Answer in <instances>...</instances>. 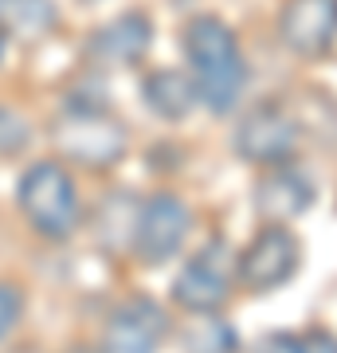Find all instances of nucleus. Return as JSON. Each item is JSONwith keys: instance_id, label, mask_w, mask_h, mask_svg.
<instances>
[{"instance_id": "nucleus-1", "label": "nucleus", "mask_w": 337, "mask_h": 353, "mask_svg": "<svg viewBox=\"0 0 337 353\" xmlns=\"http://www.w3.org/2000/svg\"><path fill=\"white\" fill-rule=\"evenodd\" d=\"M181 51H185L188 75L196 83L200 102L212 114H232L247 90V55L239 48V36L220 16H192L181 28Z\"/></svg>"}, {"instance_id": "nucleus-2", "label": "nucleus", "mask_w": 337, "mask_h": 353, "mask_svg": "<svg viewBox=\"0 0 337 353\" xmlns=\"http://www.w3.org/2000/svg\"><path fill=\"white\" fill-rule=\"evenodd\" d=\"M16 208L28 220V228L43 236L51 243L71 240L79 228H83V196L71 169L59 157H39L20 173L16 181Z\"/></svg>"}, {"instance_id": "nucleus-3", "label": "nucleus", "mask_w": 337, "mask_h": 353, "mask_svg": "<svg viewBox=\"0 0 337 353\" xmlns=\"http://www.w3.org/2000/svg\"><path fill=\"white\" fill-rule=\"evenodd\" d=\"M51 145L59 150L63 161H75L83 169H110L130 150V130L122 118L99 106V99L75 90L51 118Z\"/></svg>"}, {"instance_id": "nucleus-4", "label": "nucleus", "mask_w": 337, "mask_h": 353, "mask_svg": "<svg viewBox=\"0 0 337 353\" xmlns=\"http://www.w3.org/2000/svg\"><path fill=\"white\" fill-rule=\"evenodd\" d=\"M236 283L239 275L232 248L224 240H208L200 252H192V259L173 279V303L188 314H216Z\"/></svg>"}, {"instance_id": "nucleus-5", "label": "nucleus", "mask_w": 337, "mask_h": 353, "mask_svg": "<svg viewBox=\"0 0 337 353\" xmlns=\"http://www.w3.org/2000/svg\"><path fill=\"white\" fill-rule=\"evenodd\" d=\"M302 141V130L294 122V114L278 102H259L255 110H247L236 126V153L251 165H287L294 157Z\"/></svg>"}, {"instance_id": "nucleus-6", "label": "nucleus", "mask_w": 337, "mask_h": 353, "mask_svg": "<svg viewBox=\"0 0 337 353\" xmlns=\"http://www.w3.org/2000/svg\"><path fill=\"white\" fill-rule=\"evenodd\" d=\"M298 263H302L298 236L287 224H267L247 243V252L236 259V275H239V287L243 290L267 294V290H278L283 283H290Z\"/></svg>"}, {"instance_id": "nucleus-7", "label": "nucleus", "mask_w": 337, "mask_h": 353, "mask_svg": "<svg viewBox=\"0 0 337 353\" xmlns=\"http://www.w3.org/2000/svg\"><path fill=\"white\" fill-rule=\"evenodd\" d=\"M192 228V212L176 192H153L141 201L138 212V236H134V255L145 267H161L169 263L188 240Z\"/></svg>"}, {"instance_id": "nucleus-8", "label": "nucleus", "mask_w": 337, "mask_h": 353, "mask_svg": "<svg viewBox=\"0 0 337 353\" xmlns=\"http://www.w3.org/2000/svg\"><path fill=\"white\" fill-rule=\"evenodd\" d=\"M169 330H173L169 314L153 299L138 294L110 310L106 326H102L99 353H157L169 338Z\"/></svg>"}, {"instance_id": "nucleus-9", "label": "nucleus", "mask_w": 337, "mask_h": 353, "mask_svg": "<svg viewBox=\"0 0 337 353\" xmlns=\"http://www.w3.org/2000/svg\"><path fill=\"white\" fill-rule=\"evenodd\" d=\"M278 36L302 59L325 55L337 43V0H287L278 12Z\"/></svg>"}, {"instance_id": "nucleus-10", "label": "nucleus", "mask_w": 337, "mask_h": 353, "mask_svg": "<svg viewBox=\"0 0 337 353\" xmlns=\"http://www.w3.org/2000/svg\"><path fill=\"white\" fill-rule=\"evenodd\" d=\"M153 43V24L145 12H122L94 28L83 43L87 59L94 67H138L150 55Z\"/></svg>"}, {"instance_id": "nucleus-11", "label": "nucleus", "mask_w": 337, "mask_h": 353, "mask_svg": "<svg viewBox=\"0 0 337 353\" xmlns=\"http://www.w3.org/2000/svg\"><path fill=\"white\" fill-rule=\"evenodd\" d=\"M314 196H318V189H314V181L306 176V169H298V165H290V161L275 165L255 185V208L271 224H287V220L302 216L314 204Z\"/></svg>"}, {"instance_id": "nucleus-12", "label": "nucleus", "mask_w": 337, "mask_h": 353, "mask_svg": "<svg viewBox=\"0 0 337 353\" xmlns=\"http://www.w3.org/2000/svg\"><path fill=\"white\" fill-rule=\"evenodd\" d=\"M141 99L157 118L165 122H181L192 114V106L200 102L196 83L188 71H176V67H161V71H150L145 83H141Z\"/></svg>"}, {"instance_id": "nucleus-13", "label": "nucleus", "mask_w": 337, "mask_h": 353, "mask_svg": "<svg viewBox=\"0 0 337 353\" xmlns=\"http://www.w3.org/2000/svg\"><path fill=\"white\" fill-rule=\"evenodd\" d=\"M138 212L141 201L134 192H110L102 196L99 216H94V236L106 252H134V236H138Z\"/></svg>"}, {"instance_id": "nucleus-14", "label": "nucleus", "mask_w": 337, "mask_h": 353, "mask_svg": "<svg viewBox=\"0 0 337 353\" xmlns=\"http://www.w3.org/2000/svg\"><path fill=\"white\" fill-rule=\"evenodd\" d=\"M0 28L12 39L39 43L59 28V4L55 0H0Z\"/></svg>"}, {"instance_id": "nucleus-15", "label": "nucleus", "mask_w": 337, "mask_h": 353, "mask_svg": "<svg viewBox=\"0 0 337 353\" xmlns=\"http://www.w3.org/2000/svg\"><path fill=\"white\" fill-rule=\"evenodd\" d=\"M181 345H185V353H236L239 334L220 314H196V322L185 330Z\"/></svg>"}, {"instance_id": "nucleus-16", "label": "nucleus", "mask_w": 337, "mask_h": 353, "mask_svg": "<svg viewBox=\"0 0 337 353\" xmlns=\"http://www.w3.org/2000/svg\"><path fill=\"white\" fill-rule=\"evenodd\" d=\"M32 141V126L16 106H0V157H20Z\"/></svg>"}, {"instance_id": "nucleus-17", "label": "nucleus", "mask_w": 337, "mask_h": 353, "mask_svg": "<svg viewBox=\"0 0 337 353\" xmlns=\"http://www.w3.org/2000/svg\"><path fill=\"white\" fill-rule=\"evenodd\" d=\"M24 306H28L24 287L12 283V279H0V345L20 330V322H24Z\"/></svg>"}, {"instance_id": "nucleus-18", "label": "nucleus", "mask_w": 337, "mask_h": 353, "mask_svg": "<svg viewBox=\"0 0 337 353\" xmlns=\"http://www.w3.org/2000/svg\"><path fill=\"white\" fill-rule=\"evenodd\" d=\"M259 353H302V338H294V334H271L259 345Z\"/></svg>"}, {"instance_id": "nucleus-19", "label": "nucleus", "mask_w": 337, "mask_h": 353, "mask_svg": "<svg viewBox=\"0 0 337 353\" xmlns=\"http://www.w3.org/2000/svg\"><path fill=\"white\" fill-rule=\"evenodd\" d=\"M302 353H337V338L334 334H322V330L318 334H306L302 338Z\"/></svg>"}, {"instance_id": "nucleus-20", "label": "nucleus", "mask_w": 337, "mask_h": 353, "mask_svg": "<svg viewBox=\"0 0 337 353\" xmlns=\"http://www.w3.org/2000/svg\"><path fill=\"white\" fill-rule=\"evenodd\" d=\"M4 55H8V32L0 28V63H4Z\"/></svg>"}, {"instance_id": "nucleus-21", "label": "nucleus", "mask_w": 337, "mask_h": 353, "mask_svg": "<svg viewBox=\"0 0 337 353\" xmlns=\"http://www.w3.org/2000/svg\"><path fill=\"white\" fill-rule=\"evenodd\" d=\"M8 353H43L39 345H16V350H8Z\"/></svg>"}, {"instance_id": "nucleus-22", "label": "nucleus", "mask_w": 337, "mask_h": 353, "mask_svg": "<svg viewBox=\"0 0 337 353\" xmlns=\"http://www.w3.org/2000/svg\"><path fill=\"white\" fill-rule=\"evenodd\" d=\"M71 353H90V350H83V345H79V350H71Z\"/></svg>"}, {"instance_id": "nucleus-23", "label": "nucleus", "mask_w": 337, "mask_h": 353, "mask_svg": "<svg viewBox=\"0 0 337 353\" xmlns=\"http://www.w3.org/2000/svg\"><path fill=\"white\" fill-rule=\"evenodd\" d=\"M83 4H94V0H83Z\"/></svg>"}]
</instances>
